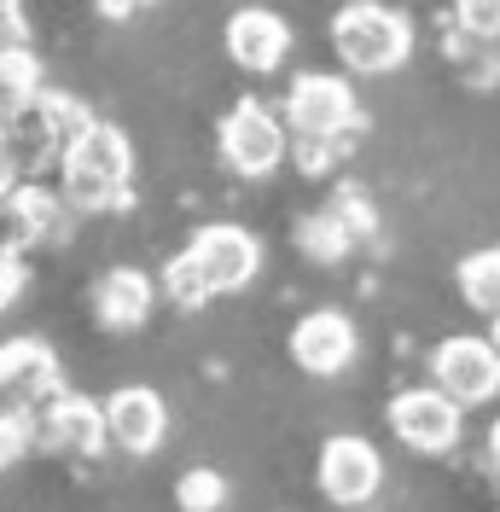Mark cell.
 <instances>
[{"mask_svg": "<svg viewBox=\"0 0 500 512\" xmlns=\"http://www.w3.org/2000/svg\"><path fill=\"white\" fill-rule=\"evenodd\" d=\"M59 192L76 216L128 210V198H134V146H128L123 128L94 123V117L76 128L59 158Z\"/></svg>", "mask_w": 500, "mask_h": 512, "instance_id": "cell-1", "label": "cell"}, {"mask_svg": "<svg viewBox=\"0 0 500 512\" xmlns=\"http://www.w3.org/2000/svg\"><path fill=\"white\" fill-rule=\"evenodd\" d=\"M332 47L355 76H390L413 59V24L384 0H349L332 18Z\"/></svg>", "mask_w": 500, "mask_h": 512, "instance_id": "cell-2", "label": "cell"}, {"mask_svg": "<svg viewBox=\"0 0 500 512\" xmlns=\"http://www.w3.org/2000/svg\"><path fill=\"white\" fill-rule=\"evenodd\" d=\"M82 123H88V111H82L76 99L41 88L30 105H18V111L0 117V152L12 158L18 181H35L41 169H59L64 146H70V134Z\"/></svg>", "mask_w": 500, "mask_h": 512, "instance_id": "cell-3", "label": "cell"}, {"mask_svg": "<svg viewBox=\"0 0 500 512\" xmlns=\"http://www.w3.org/2000/svg\"><path fill=\"white\" fill-rule=\"evenodd\" d=\"M280 117H285V128L303 134V140H344V134L361 128V105H355L349 76L303 70V76H291V88H285Z\"/></svg>", "mask_w": 500, "mask_h": 512, "instance_id": "cell-4", "label": "cell"}, {"mask_svg": "<svg viewBox=\"0 0 500 512\" xmlns=\"http://www.w3.org/2000/svg\"><path fill=\"white\" fill-rule=\"evenodd\" d=\"M291 152V134H285V117H274L262 99H239L221 123V163L245 181H262L274 175Z\"/></svg>", "mask_w": 500, "mask_h": 512, "instance_id": "cell-5", "label": "cell"}, {"mask_svg": "<svg viewBox=\"0 0 500 512\" xmlns=\"http://www.w3.org/2000/svg\"><path fill=\"white\" fill-rule=\"evenodd\" d=\"M431 384L448 390L460 408H483L500 396V344L483 332H454L431 350Z\"/></svg>", "mask_w": 500, "mask_h": 512, "instance_id": "cell-6", "label": "cell"}, {"mask_svg": "<svg viewBox=\"0 0 500 512\" xmlns=\"http://www.w3.org/2000/svg\"><path fill=\"white\" fill-rule=\"evenodd\" d=\"M390 431H396V443H407L413 454H448V448L460 443V419L466 408L437 390V384H413L402 396H390Z\"/></svg>", "mask_w": 500, "mask_h": 512, "instance_id": "cell-7", "label": "cell"}, {"mask_svg": "<svg viewBox=\"0 0 500 512\" xmlns=\"http://www.w3.org/2000/svg\"><path fill=\"white\" fill-rule=\"evenodd\" d=\"M187 256L198 262V274H204V286L210 297L221 291H245L256 280V268H262V245H256V233L239 222H210L192 233Z\"/></svg>", "mask_w": 500, "mask_h": 512, "instance_id": "cell-8", "label": "cell"}, {"mask_svg": "<svg viewBox=\"0 0 500 512\" xmlns=\"http://www.w3.org/2000/svg\"><path fill=\"white\" fill-rule=\"evenodd\" d=\"M384 483V460L367 437H332L320 448V495L332 507H367Z\"/></svg>", "mask_w": 500, "mask_h": 512, "instance_id": "cell-9", "label": "cell"}, {"mask_svg": "<svg viewBox=\"0 0 500 512\" xmlns=\"http://www.w3.org/2000/svg\"><path fill=\"white\" fill-rule=\"evenodd\" d=\"M361 350V338H355V320L338 315V309H314L291 326V361L314 373V379H338L349 361Z\"/></svg>", "mask_w": 500, "mask_h": 512, "instance_id": "cell-10", "label": "cell"}, {"mask_svg": "<svg viewBox=\"0 0 500 512\" xmlns=\"http://www.w3.org/2000/svg\"><path fill=\"white\" fill-rule=\"evenodd\" d=\"M285 53H291V24H285L280 12H268V6H239L233 18H227V59L250 70V76H268V70H280Z\"/></svg>", "mask_w": 500, "mask_h": 512, "instance_id": "cell-11", "label": "cell"}, {"mask_svg": "<svg viewBox=\"0 0 500 512\" xmlns=\"http://www.w3.org/2000/svg\"><path fill=\"white\" fill-rule=\"evenodd\" d=\"M105 431L128 454H157L163 431H169V408H163V396H157L152 384H123L105 402Z\"/></svg>", "mask_w": 500, "mask_h": 512, "instance_id": "cell-12", "label": "cell"}, {"mask_svg": "<svg viewBox=\"0 0 500 512\" xmlns=\"http://www.w3.org/2000/svg\"><path fill=\"white\" fill-rule=\"evenodd\" d=\"M59 355L47 338H6L0 344V390L12 402H41V396H59Z\"/></svg>", "mask_w": 500, "mask_h": 512, "instance_id": "cell-13", "label": "cell"}, {"mask_svg": "<svg viewBox=\"0 0 500 512\" xmlns=\"http://www.w3.org/2000/svg\"><path fill=\"white\" fill-rule=\"evenodd\" d=\"M41 437H47V448H59V454H99V448L111 443L105 408L88 402V396L59 390V396L47 402V414H41Z\"/></svg>", "mask_w": 500, "mask_h": 512, "instance_id": "cell-14", "label": "cell"}, {"mask_svg": "<svg viewBox=\"0 0 500 512\" xmlns=\"http://www.w3.org/2000/svg\"><path fill=\"white\" fill-rule=\"evenodd\" d=\"M152 303H157V286H152V274H140V268H111V274H99V286H94V320L105 332L146 326Z\"/></svg>", "mask_w": 500, "mask_h": 512, "instance_id": "cell-15", "label": "cell"}, {"mask_svg": "<svg viewBox=\"0 0 500 512\" xmlns=\"http://www.w3.org/2000/svg\"><path fill=\"white\" fill-rule=\"evenodd\" d=\"M355 227H349V216L332 204V210H314V216H303L297 222V251L309 256V262H344L349 251H355Z\"/></svg>", "mask_w": 500, "mask_h": 512, "instance_id": "cell-16", "label": "cell"}, {"mask_svg": "<svg viewBox=\"0 0 500 512\" xmlns=\"http://www.w3.org/2000/svg\"><path fill=\"white\" fill-rule=\"evenodd\" d=\"M41 94V59L24 41H0V117Z\"/></svg>", "mask_w": 500, "mask_h": 512, "instance_id": "cell-17", "label": "cell"}, {"mask_svg": "<svg viewBox=\"0 0 500 512\" xmlns=\"http://www.w3.org/2000/svg\"><path fill=\"white\" fill-rule=\"evenodd\" d=\"M460 297H466L483 320H500V245L471 251L466 262H460Z\"/></svg>", "mask_w": 500, "mask_h": 512, "instance_id": "cell-18", "label": "cell"}, {"mask_svg": "<svg viewBox=\"0 0 500 512\" xmlns=\"http://www.w3.org/2000/svg\"><path fill=\"white\" fill-rule=\"evenodd\" d=\"M41 443V425H35L30 402H12V408H0V472H12L30 448Z\"/></svg>", "mask_w": 500, "mask_h": 512, "instance_id": "cell-19", "label": "cell"}, {"mask_svg": "<svg viewBox=\"0 0 500 512\" xmlns=\"http://www.w3.org/2000/svg\"><path fill=\"white\" fill-rule=\"evenodd\" d=\"M163 291H169V303H181V309H204L210 303V286H204V274H198V262L187 251H175L163 262Z\"/></svg>", "mask_w": 500, "mask_h": 512, "instance_id": "cell-20", "label": "cell"}, {"mask_svg": "<svg viewBox=\"0 0 500 512\" xmlns=\"http://www.w3.org/2000/svg\"><path fill=\"white\" fill-rule=\"evenodd\" d=\"M175 501H181V512H221L227 507V478L210 472V466H192L187 478L175 483Z\"/></svg>", "mask_w": 500, "mask_h": 512, "instance_id": "cell-21", "label": "cell"}, {"mask_svg": "<svg viewBox=\"0 0 500 512\" xmlns=\"http://www.w3.org/2000/svg\"><path fill=\"white\" fill-rule=\"evenodd\" d=\"M454 24L466 41H500V0H454Z\"/></svg>", "mask_w": 500, "mask_h": 512, "instance_id": "cell-22", "label": "cell"}, {"mask_svg": "<svg viewBox=\"0 0 500 512\" xmlns=\"http://www.w3.org/2000/svg\"><path fill=\"white\" fill-rule=\"evenodd\" d=\"M30 286V268H24V251H0V315L24 297Z\"/></svg>", "mask_w": 500, "mask_h": 512, "instance_id": "cell-23", "label": "cell"}, {"mask_svg": "<svg viewBox=\"0 0 500 512\" xmlns=\"http://www.w3.org/2000/svg\"><path fill=\"white\" fill-rule=\"evenodd\" d=\"M338 146H344V140H303V134H297V163H303V175H326L332 158H338Z\"/></svg>", "mask_w": 500, "mask_h": 512, "instance_id": "cell-24", "label": "cell"}, {"mask_svg": "<svg viewBox=\"0 0 500 512\" xmlns=\"http://www.w3.org/2000/svg\"><path fill=\"white\" fill-rule=\"evenodd\" d=\"M0 41H24V0H0Z\"/></svg>", "mask_w": 500, "mask_h": 512, "instance_id": "cell-25", "label": "cell"}, {"mask_svg": "<svg viewBox=\"0 0 500 512\" xmlns=\"http://www.w3.org/2000/svg\"><path fill=\"white\" fill-rule=\"evenodd\" d=\"M483 460H489V472L500 478V419L489 425V437H483Z\"/></svg>", "mask_w": 500, "mask_h": 512, "instance_id": "cell-26", "label": "cell"}, {"mask_svg": "<svg viewBox=\"0 0 500 512\" xmlns=\"http://www.w3.org/2000/svg\"><path fill=\"white\" fill-rule=\"evenodd\" d=\"M6 187H18V169H12V158H6V152H0V192Z\"/></svg>", "mask_w": 500, "mask_h": 512, "instance_id": "cell-27", "label": "cell"}]
</instances>
